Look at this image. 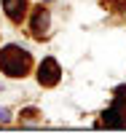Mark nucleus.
<instances>
[{"mask_svg":"<svg viewBox=\"0 0 126 134\" xmlns=\"http://www.w3.org/2000/svg\"><path fill=\"white\" fill-rule=\"evenodd\" d=\"M62 78V70H59V62H56L54 57H46L38 67V81L40 86H56Z\"/></svg>","mask_w":126,"mask_h":134,"instance_id":"20e7f679","label":"nucleus"},{"mask_svg":"<svg viewBox=\"0 0 126 134\" xmlns=\"http://www.w3.org/2000/svg\"><path fill=\"white\" fill-rule=\"evenodd\" d=\"M30 70H32V57L27 48L16 46V43L0 48V72H6L8 78H24Z\"/></svg>","mask_w":126,"mask_h":134,"instance_id":"f257e3e1","label":"nucleus"},{"mask_svg":"<svg viewBox=\"0 0 126 134\" xmlns=\"http://www.w3.org/2000/svg\"><path fill=\"white\" fill-rule=\"evenodd\" d=\"M46 3H48V0H46Z\"/></svg>","mask_w":126,"mask_h":134,"instance_id":"1a4fd4ad","label":"nucleus"},{"mask_svg":"<svg viewBox=\"0 0 126 134\" xmlns=\"http://www.w3.org/2000/svg\"><path fill=\"white\" fill-rule=\"evenodd\" d=\"M102 5H107L113 11H123L126 8V0H102Z\"/></svg>","mask_w":126,"mask_h":134,"instance_id":"423d86ee","label":"nucleus"},{"mask_svg":"<svg viewBox=\"0 0 126 134\" xmlns=\"http://www.w3.org/2000/svg\"><path fill=\"white\" fill-rule=\"evenodd\" d=\"M102 126H126V86H118L116 88V102H113V107L105 113V118H102Z\"/></svg>","mask_w":126,"mask_h":134,"instance_id":"f03ea898","label":"nucleus"},{"mask_svg":"<svg viewBox=\"0 0 126 134\" xmlns=\"http://www.w3.org/2000/svg\"><path fill=\"white\" fill-rule=\"evenodd\" d=\"M48 27H51V14H48V8L38 5L35 11H32V19H30V32H32V38L43 40L46 35H48Z\"/></svg>","mask_w":126,"mask_h":134,"instance_id":"7ed1b4c3","label":"nucleus"},{"mask_svg":"<svg viewBox=\"0 0 126 134\" xmlns=\"http://www.w3.org/2000/svg\"><path fill=\"white\" fill-rule=\"evenodd\" d=\"M0 121H3V124H6V121H11V113H8L6 107H0Z\"/></svg>","mask_w":126,"mask_h":134,"instance_id":"6e6552de","label":"nucleus"},{"mask_svg":"<svg viewBox=\"0 0 126 134\" xmlns=\"http://www.w3.org/2000/svg\"><path fill=\"white\" fill-rule=\"evenodd\" d=\"M27 8H30V0H3V11H6V16H8L11 21H16V24L24 19Z\"/></svg>","mask_w":126,"mask_h":134,"instance_id":"39448f33","label":"nucleus"},{"mask_svg":"<svg viewBox=\"0 0 126 134\" xmlns=\"http://www.w3.org/2000/svg\"><path fill=\"white\" fill-rule=\"evenodd\" d=\"M21 121H38V110H24V113H21Z\"/></svg>","mask_w":126,"mask_h":134,"instance_id":"0eeeda50","label":"nucleus"}]
</instances>
